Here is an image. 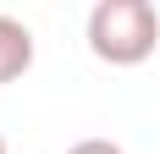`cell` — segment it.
Returning <instances> with one entry per match:
<instances>
[{"label":"cell","mask_w":160,"mask_h":154,"mask_svg":"<svg viewBox=\"0 0 160 154\" xmlns=\"http://www.w3.org/2000/svg\"><path fill=\"white\" fill-rule=\"evenodd\" d=\"M160 44L155 0H94L88 11V50L105 66H144Z\"/></svg>","instance_id":"obj_1"},{"label":"cell","mask_w":160,"mask_h":154,"mask_svg":"<svg viewBox=\"0 0 160 154\" xmlns=\"http://www.w3.org/2000/svg\"><path fill=\"white\" fill-rule=\"evenodd\" d=\"M28 66H33V28L0 11V88L17 83Z\"/></svg>","instance_id":"obj_2"},{"label":"cell","mask_w":160,"mask_h":154,"mask_svg":"<svg viewBox=\"0 0 160 154\" xmlns=\"http://www.w3.org/2000/svg\"><path fill=\"white\" fill-rule=\"evenodd\" d=\"M66 154H127L122 143H111V138H83V143H72Z\"/></svg>","instance_id":"obj_3"},{"label":"cell","mask_w":160,"mask_h":154,"mask_svg":"<svg viewBox=\"0 0 160 154\" xmlns=\"http://www.w3.org/2000/svg\"><path fill=\"white\" fill-rule=\"evenodd\" d=\"M0 154H6V138H0Z\"/></svg>","instance_id":"obj_4"}]
</instances>
